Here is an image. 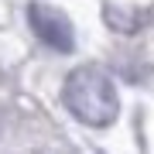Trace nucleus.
Returning <instances> with one entry per match:
<instances>
[{"instance_id":"obj_2","label":"nucleus","mask_w":154,"mask_h":154,"mask_svg":"<svg viewBox=\"0 0 154 154\" xmlns=\"http://www.w3.org/2000/svg\"><path fill=\"white\" fill-rule=\"evenodd\" d=\"M28 21H31L34 34H38L48 48H55V51H72L75 48L72 21L58 11V7H51V4H31L28 7Z\"/></svg>"},{"instance_id":"obj_1","label":"nucleus","mask_w":154,"mask_h":154,"mask_svg":"<svg viewBox=\"0 0 154 154\" xmlns=\"http://www.w3.org/2000/svg\"><path fill=\"white\" fill-rule=\"evenodd\" d=\"M62 103L65 110L86 127H110L120 113V93H116L113 79L96 65H79L69 72L65 86H62Z\"/></svg>"}]
</instances>
